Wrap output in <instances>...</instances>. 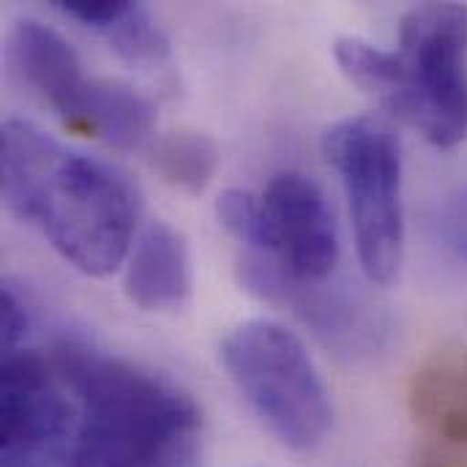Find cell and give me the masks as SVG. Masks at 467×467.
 Listing matches in <instances>:
<instances>
[{"mask_svg":"<svg viewBox=\"0 0 467 467\" xmlns=\"http://www.w3.org/2000/svg\"><path fill=\"white\" fill-rule=\"evenodd\" d=\"M0 192L19 222L88 276L112 274L134 246L142 211L134 181L30 120L8 118L0 129Z\"/></svg>","mask_w":467,"mask_h":467,"instance_id":"6da1fadb","label":"cell"},{"mask_svg":"<svg viewBox=\"0 0 467 467\" xmlns=\"http://www.w3.org/2000/svg\"><path fill=\"white\" fill-rule=\"evenodd\" d=\"M55 364L77 413V467H197L202 413L172 380L88 345Z\"/></svg>","mask_w":467,"mask_h":467,"instance_id":"7a4b0ae2","label":"cell"},{"mask_svg":"<svg viewBox=\"0 0 467 467\" xmlns=\"http://www.w3.org/2000/svg\"><path fill=\"white\" fill-rule=\"evenodd\" d=\"M222 367L263 427L293 451L317 449L334 427L328 389L304 342L271 320H246L219 345Z\"/></svg>","mask_w":467,"mask_h":467,"instance_id":"3957f363","label":"cell"},{"mask_svg":"<svg viewBox=\"0 0 467 467\" xmlns=\"http://www.w3.org/2000/svg\"><path fill=\"white\" fill-rule=\"evenodd\" d=\"M323 156L339 172L369 282L394 285L405 263L402 142L380 115H356L323 134Z\"/></svg>","mask_w":467,"mask_h":467,"instance_id":"277c9868","label":"cell"},{"mask_svg":"<svg viewBox=\"0 0 467 467\" xmlns=\"http://www.w3.org/2000/svg\"><path fill=\"white\" fill-rule=\"evenodd\" d=\"M405 88L391 115L413 126L438 148L467 137V5L424 3L400 25Z\"/></svg>","mask_w":467,"mask_h":467,"instance_id":"5b68a950","label":"cell"},{"mask_svg":"<svg viewBox=\"0 0 467 467\" xmlns=\"http://www.w3.org/2000/svg\"><path fill=\"white\" fill-rule=\"evenodd\" d=\"M77 402L55 358L3 353L0 467H77Z\"/></svg>","mask_w":467,"mask_h":467,"instance_id":"8992f818","label":"cell"},{"mask_svg":"<svg viewBox=\"0 0 467 467\" xmlns=\"http://www.w3.org/2000/svg\"><path fill=\"white\" fill-rule=\"evenodd\" d=\"M249 252L274 260L296 285L328 279L339 263V233L323 189L301 172L276 175L260 194V227Z\"/></svg>","mask_w":467,"mask_h":467,"instance_id":"52a82bcc","label":"cell"},{"mask_svg":"<svg viewBox=\"0 0 467 467\" xmlns=\"http://www.w3.org/2000/svg\"><path fill=\"white\" fill-rule=\"evenodd\" d=\"M192 254L181 230L148 222L126 260L123 293L142 312H178L192 296Z\"/></svg>","mask_w":467,"mask_h":467,"instance_id":"ba28073f","label":"cell"},{"mask_svg":"<svg viewBox=\"0 0 467 467\" xmlns=\"http://www.w3.org/2000/svg\"><path fill=\"white\" fill-rule=\"evenodd\" d=\"M408 405L438 449H467V345H443L416 367Z\"/></svg>","mask_w":467,"mask_h":467,"instance_id":"9c48e42d","label":"cell"},{"mask_svg":"<svg viewBox=\"0 0 467 467\" xmlns=\"http://www.w3.org/2000/svg\"><path fill=\"white\" fill-rule=\"evenodd\" d=\"M60 120L77 134L101 140L118 150H134L153 137L156 109L129 82L90 77Z\"/></svg>","mask_w":467,"mask_h":467,"instance_id":"30bf717a","label":"cell"},{"mask_svg":"<svg viewBox=\"0 0 467 467\" xmlns=\"http://www.w3.org/2000/svg\"><path fill=\"white\" fill-rule=\"evenodd\" d=\"M8 55L22 82L60 118L88 77L74 47L38 19H19L8 36Z\"/></svg>","mask_w":467,"mask_h":467,"instance_id":"8fae6325","label":"cell"},{"mask_svg":"<svg viewBox=\"0 0 467 467\" xmlns=\"http://www.w3.org/2000/svg\"><path fill=\"white\" fill-rule=\"evenodd\" d=\"M66 16L101 33L109 49L137 68H159L170 57V41L150 11L129 0H55Z\"/></svg>","mask_w":467,"mask_h":467,"instance_id":"7c38bea8","label":"cell"},{"mask_svg":"<svg viewBox=\"0 0 467 467\" xmlns=\"http://www.w3.org/2000/svg\"><path fill=\"white\" fill-rule=\"evenodd\" d=\"M148 161L164 183L186 194H200L216 175L219 148L208 134L181 129L156 137L148 148Z\"/></svg>","mask_w":467,"mask_h":467,"instance_id":"4fadbf2b","label":"cell"},{"mask_svg":"<svg viewBox=\"0 0 467 467\" xmlns=\"http://www.w3.org/2000/svg\"><path fill=\"white\" fill-rule=\"evenodd\" d=\"M334 57L353 85H358L386 109H391V104L405 88V60L400 49H383L367 38L342 36L334 41Z\"/></svg>","mask_w":467,"mask_h":467,"instance_id":"5bb4252c","label":"cell"},{"mask_svg":"<svg viewBox=\"0 0 467 467\" xmlns=\"http://www.w3.org/2000/svg\"><path fill=\"white\" fill-rule=\"evenodd\" d=\"M216 216L233 238H238L249 249L254 246L260 227V197L244 189H227L216 200Z\"/></svg>","mask_w":467,"mask_h":467,"instance_id":"9a60e30c","label":"cell"},{"mask_svg":"<svg viewBox=\"0 0 467 467\" xmlns=\"http://www.w3.org/2000/svg\"><path fill=\"white\" fill-rule=\"evenodd\" d=\"M27 334V312L19 296L11 287L0 290V345L3 353L22 350V339Z\"/></svg>","mask_w":467,"mask_h":467,"instance_id":"2e32d148","label":"cell"},{"mask_svg":"<svg viewBox=\"0 0 467 467\" xmlns=\"http://www.w3.org/2000/svg\"><path fill=\"white\" fill-rule=\"evenodd\" d=\"M421 467H465L454 451H446V449H438V446H430L421 451Z\"/></svg>","mask_w":467,"mask_h":467,"instance_id":"e0dca14e","label":"cell"}]
</instances>
